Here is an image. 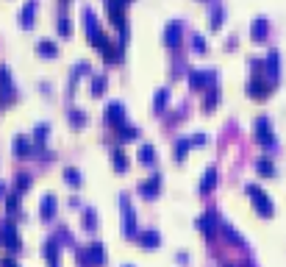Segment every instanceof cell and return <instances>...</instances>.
Here are the masks:
<instances>
[{
	"mask_svg": "<svg viewBox=\"0 0 286 267\" xmlns=\"http://www.w3.org/2000/svg\"><path fill=\"white\" fill-rule=\"evenodd\" d=\"M3 195H6V184L0 181V198H3Z\"/></svg>",
	"mask_w": 286,
	"mask_h": 267,
	"instance_id": "obj_44",
	"label": "cell"
},
{
	"mask_svg": "<svg viewBox=\"0 0 286 267\" xmlns=\"http://www.w3.org/2000/svg\"><path fill=\"white\" fill-rule=\"evenodd\" d=\"M247 195L250 198H253V206H256V212H259V215H264V217H270L272 212H275V206H272V198L270 195L264 192V189L259 187V184H247Z\"/></svg>",
	"mask_w": 286,
	"mask_h": 267,
	"instance_id": "obj_1",
	"label": "cell"
},
{
	"mask_svg": "<svg viewBox=\"0 0 286 267\" xmlns=\"http://www.w3.org/2000/svg\"><path fill=\"white\" fill-rule=\"evenodd\" d=\"M31 153H34V145H31V139L20 134V136L14 139V156H17V159H31Z\"/></svg>",
	"mask_w": 286,
	"mask_h": 267,
	"instance_id": "obj_15",
	"label": "cell"
},
{
	"mask_svg": "<svg viewBox=\"0 0 286 267\" xmlns=\"http://www.w3.org/2000/svg\"><path fill=\"white\" fill-rule=\"evenodd\" d=\"M125 267H134V264H125Z\"/></svg>",
	"mask_w": 286,
	"mask_h": 267,
	"instance_id": "obj_45",
	"label": "cell"
},
{
	"mask_svg": "<svg viewBox=\"0 0 286 267\" xmlns=\"http://www.w3.org/2000/svg\"><path fill=\"white\" fill-rule=\"evenodd\" d=\"M214 184H217V167H214V164H211V167H208L206 170V175H203V181H200V192H211V189H214Z\"/></svg>",
	"mask_w": 286,
	"mask_h": 267,
	"instance_id": "obj_22",
	"label": "cell"
},
{
	"mask_svg": "<svg viewBox=\"0 0 286 267\" xmlns=\"http://www.w3.org/2000/svg\"><path fill=\"white\" fill-rule=\"evenodd\" d=\"M37 53H42V56H56L58 45L53 39H42V42H37Z\"/></svg>",
	"mask_w": 286,
	"mask_h": 267,
	"instance_id": "obj_26",
	"label": "cell"
},
{
	"mask_svg": "<svg viewBox=\"0 0 286 267\" xmlns=\"http://www.w3.org/2000/svg\"><path fill=\"white\" fill-rule=\"evenodd\" d=\"M167 100H170V89H158L156 98H153V111H162L167 106Z\"/></svg>",
	"mask_w": 286,
	"mask_h": 267,
	"instance_id": "obj_32",
	"label": "cell"
},
{
	"mask_svg": "<svg viewBox=\"0 0 286 267\" xmlns=\"http://www.w3.org/2000/svg\"><path fill=\"white\" fill-rule=\"evenodd\" d=\"M58 242L56 240H47L45 242V248H42V253H45V259H47V267H58Z\"/></svg>",
	"mask_w": 286,
	"mask_h": 267,
	"instance_id": "obj_17",
	"label": "cell"
},
{
	"mask_svg": "<svg viewBox=\"0 0 286 267\" xmlns=\"http://www.w3.org/2000/svg\"><path fill=\"white\" fill-rule=\"evenodd\" d=\"M158 189H162V175H150L147 181L139 184V192L145 195V198H153V195H158Z\"/></svg>",
	"mask_w": 286,
	"mask_h": 267,
	"instance_id": "obj_16",
	"label": "cell"
},
{
	"mask_svg": "<svg viewBox=\"0 0 286 267\" xmlns=\"http://www.w3.org/2000/svg\"><path fill=\"white\" fill-rule=\"evenodd\" d=\"M70 123H73L75 128H81L83 123H86V114H83L81 109H70Z\"/></svg>",
	"mask_w": 286,
	"mask_h": 267,
	"instance_id": "obj_37",
	"label": "cell"
},
{
	"mask_svg": "<svg viewBox=\"0 0 286 267\" xmlns=\"http://www.w3.org/2000/svg\"><path fill=\"white\" fill-rule=\"evenodd\" d=\"M136 240L142 242V248H158V242H162V234H158L156 228H145L136 234Z\"/></svg>",
	"mask_w": 286,
	"mask_h": 267,
	"instance_id": "obj_14",
	"label": "cell"
},
{
	"mask_svg": "<svg viewBox=\"0 0 286 267\" xmlns=\"http://www.w3.org/2000/svg\"><path fill=\"white\" fill-rule=\"evenodd\" d=\"M111 164H114L117 173H125V170H128V156H125L122 147H114V151H111Z\"/></svg>",
	"mask_w": 286,
	"mask_h": 267,
	"instance_id": "obj_21",
	"label": "cell"
},
{
	"mask_svg": "<svg viewBox=\"0 0 286 267\" xmlns=\"http://www.w3.org/2000/svg\"><path fill=\"white\" fill-rule=\"evenodd\" d=\"M103 117H106V123H109V126H122V123H125V109H122L120 100H111V103L106 106Z\"/></svg>",
	"mask_w": 286,
	"mask_h": 267,
	"instance_id": "obj_7",
	"label": "cell"
},
{
	"mask_svg": "<svg viewBox=\"0 0 286 267\" xmlns=\"http://www.w3.org/2000/svg\"><path fill=\"white\" fill-rule=\"evenodd\" d=\"M0 267H20V264H17L14 259H3V262H0Z\"/></svg>",
	"mask_w": 286,
	"mask_h": 267,
	"instance_id": "obj_43",
	"label": "cell"
},
{
	"mask_svg": "<svg viewBox=\"0 0 286 267\" xmlns=\"http://www.w3.org/2000/svg\"><path fill=\"white\" fill-rule=\"evenodd\" d=\"M117 136L125 142V139H136L139 136V128L136 126H128V123H122V126H117Z\"/></svg>",
	"mask_w": 286,
	"mask_h": 267,
	"instance_id": "obj_27",
	"label": "cell"
},
{
	"mask_svg": "<svg viewBox=\"0 0 286 267\" xmlns=\"http://www.w3.org/2000/svg\"><path fill=\"white\" fill-rule=\"evenodd\" d=\"M256 170H259L261 175H275V162L267 159V156H261L259 162H256Z\"/></svg>",
	"mask_w": 286,
	"mask_h": 267,
	"instance_id": "obj_25",
	"label": "cell"
},
{
	"mask_svg": "<svg viewBox=\"0 0 286 267\" xmlns=\"http://www.w3.org/2000/svg\"><path fill=\"white\" fill-rule=\"evenodd\" d=\"M83 225H86L89 231L98 228V212H94L92 206H86V209H83Z\"/></svg>",
	"mask_w": 286,
	"mask_h": 267,
	"instance_id": "obj_31",
	"label": "cell"
},
{
	"mask_svg": "<svg viewBox=\"0 0 286 267\" xmlns=\"http://www.w3.org/2000/svg\"><path fill=\"white\" fill-rule=\"evenodd\" d=\"M37 6H39V0H28V3L22 6V14H20L22 28H31V25H34V14H37Z\"/></svg>",
	"mask_w": 286,
	"mask_h": 267,
	"instance_id": "obj_19",
	"label": "cell"
},
{
	"mask_svg": "<svg viewBox=\"0 0 286 267\" xmlns=\"http://www.w3.org/2000/svg\"><path fill=\"white\" fill-rule=\"evenodd\" d=\"M189 142H192V145H203V142H206V134H203V131H198L195 136H189Z\"/></svg>",
	"mask_w": 286,
	"mask_h": 267,
	"instance_id": "obj_42",
	"label": "cell"
},
{
	"mask_svg": "<svg viewBox=\"0 0 286 267\" xmlns=\"http://www.w3.org/2000/svg\"><path fill=\"white\" fill-rule=\"evenodd\" d=\"M139 162H142V164L156 162V147H153L150 142H142V147H139Z\"/></svg>",
	"mask_w": 286,
	"mask_h": 267,
	"instance_id": "obj_23",
	"label": "cell"
},
{
	"mask_svg": "<svg viewBox=\"0 0 286 267\" xmlns=\"http://www.w3.org/2000/svg\"><path fill=\"white\" fill-rule=\"evenodd\" d=\"M47 131H50V126H47V123H39V126L34 128V139L39 142V147L45 145V139H47Z\"/></svg>",
	"mask_w": 286,
	"mask_h": 267,
	"instance_id": "obj_34",
	"label": "cell"
},
{
	"mask_svg": "<svg viewBox=\"0 0 286 267\" xmlns=\"http://www.w3.org/2000/svg\"><path fill=\"white\" fill-rule=\"evenodd\" d=\"M270 89H272V81L261 78V75H256V78H250V84H247V92H250V98H267V95H270Z\"/></svg>",
	"mask_w": 286,
	"mask_h": 267,
	"instance_id": "obj_8",
	"label": "cell"
},
{
	"mask_svg": "<svg viewBox=\"0 0 286 267\" xmlns=\"http://www.w3.org/2000/svg\"><path fill=\"white\" fill-rule=\"evenodd\" d=\"M189 145H192V142H189V139H175V159H178V162H181V159L186 156Z\"/></svg>",
	"mask_w": 286,
	"mask_h": 267,
	"instance_id": "obj_36",
	"label": "cell"
},
{
	"mask_svg": "<svg viewBox=\"0 0 286 267\" xmlns=\"http://www.w3.org/2000/svg\"><path fill=\"white\" fill-rule=\"evenodd\" d=\"M0 245L9 248V251H14V253L22 248V236H20V231H17V225L11 220L0 223Z\"/></svg>",
	"mask_w": 286,
	"mask_h": 267,
	"instance_id": "obj_2",
	"label": "cell"
},
{
	"mask_svg": "<svg viewBox=\"0 0 286 267\" xmlns=\"http://www.w3.org/2000/svg\"><path fill=\"white\" fill-rule=\"evenodd\" d=\"M20 206H22V200H20V192H11V195H6V212H9V215H14V212H20Z\"/></svg>",
	"mask_w": 286,
	"mask_h": 267,
	"instance_id": "obj_30",
	"label": "cell"
},
{
	"mask_svg": "<svg viewBox=\"0 0 286 267\" xmlns=\"http://www.w3.org/2000/svg\"><path fill=\"white\" fill-rule=\"evenodd\" d=\"M223 17H225V11H223V6H214L211 9V22H208V25L214 28V31H217L219 25H223Z\"/></svg>",
	"mask_w": 286,
	"mask_h": 267,
	"instance_id": "obj_33",
	"label": "cell"
},
{
	"mask_svg": "<svg viewBox=\"0 0 286 267\" xmlns=\"http://www.w3.org/2000/svg\"><path fill=\"white\" fill-rule=\"evenodd\" d=\"M106 89V75H94L92 78V95H100Z\"/></svg>",
	"mask_w": 286,
	"mask_h": 267,
	"instance_id": "obj_38",
	"label": "cell"
},
{
	"mask_svg": "<svg viewBox=\"0 0 286 267\" xmlns=\"http://www.w3.org/2000/svg\"><path fill=\"white\" fill-rule=\"evenodd\" d=\"M122 234L125 236H136L139 234V228H136V215H134V206L128 203V198L122 195Z\"/></svg>",
	"mask_w": 286,
	"mask_h": 267,
	"instance_id": "obj_6",
	"label": "cell"
},
{
	"mask_svg": "<svg viewBox=\"0 0 286 267\" xmlns=\"http://www.w3.org/2000/svg\"><path fill=\"white\" fill-rule=\"evenodd\" d=\"M64 178H67L70 187H81V184H83L81 170H75V167H64Z\"/></svg>",
	"mask_w": 286,
	"mask_h": 267,
	"instance_id": "obj_29",
	"label": "cell"
},
{
	"mask_svg": "<svg viewBox=\"0 0 286 267\" xmlns=\"http://www.w3.org/2000/svg\"><path fill=\"white\" fill-rule=\"evenodd\" d=\"M100 50H103V58H106V62H122L125 42H122V39H117V42H106Z\"/></svg>",
	"mask_w": 286,
	"mask_h": 267,
	"instance_id": "obj_9",
	"label": "cell"
},
{
	"mask_svg": "<svg viewBox=\"0 0 286 267\" xmlns=\"http://www.w3.org/2000/svg\"><path fill=\"white\" fill-rule=\"evenodd\" d=\"M58 34H61V37H70V34H73V25H70L67 17H61V20H58Z\"/></svg>",
	"mask_w": 286,
	"mask_h": 267,
	"instance_id": "obj_40",
	"label": "cell"
},
{
	"mask_svg": "<svg viewBox=\"0 0 286 267\" xmlns=\"http://www.w3.org/2000/svg\"><path fill=\"white\" fill-rule=\"evenodd\" d=\"M25 189H31V175L28 173H17L14 175V192H25Z\"/></svg>",
	"mask_w": 286,
	"mask_h": 267,
	"instance_id": "obj_28",
	"label": "cell"
},
{
	"mask_svg": "<svg viewBox=\"0 0 286 267\" xmlns=\"http://www.w3.org/2000/svg\"><path fill=\"white\" fill-rule=\"evenodd\" d=\"M86 253H89V262H92V267L106 264V245H103V242H89Z\"/></svg>",
	"mask_w": 286,
	"mask_h": 267,
	"instance_id": "obj_10",
	"label": "cell"
},
{
	"mask_svg": "<svg viewBox=\"0 0 286 267\" xmlns=\"http://www.w3.org/2000/svg\"><path fill=\"white\" fill-rule=\"evenodd\" d=\"M83 17H86V37H89V42H92L94 47H103L109 39H106V34L100 31V22H98V17H94V11L89 9H83Z\"/></svg>",
	"mask_w": 286,
	"mask_h": 267,
	"instance_id": "obj_3",
	"label": "cell"
},
{
	"mask_svg": "<svg viewBox=\"0 0 286 267\" xmlns=\"http://www.w3.org/2000/svg\"><path fill=\"white\" fill-rule=\"evenodd\" d=\"M164 42L170 47L181 45V22H170V25L164 28Z\"/></svg>",
	"mask_w": 286,
	"mask_h": 267,
	"instance_id": "obj_18",
	"label": "cell"
},
{
	"mask_svg": "<svg viewBox=\"0 0 286 267\" xmlns=\"http://www.w3.org/2000/svg\"><path fill=\"white\" fill-rule=\"evenodd\" d=\"M192 47H195V50H200V53L206 50V39H203V34H192Z\"/></svg>",
	"mask_w": 286,
	"mask_h": 267,
	"instance_id": "obj_41",
	"label": "cell"
},
{
	"mask_svg": "<svg viewBox=\"0 0 286 267\" xmlns=\"http://www.w3.org/2000/svg\"><path fill=\"white\" fill-rule=\"evenodd\" d=\"M198 225H200V231H203L206 236H214V231H217V225H219V215L214 209L206 212V215L198 220Z\"/></svg>",
	"mask_w": 286,
	"mask_h": 267,
	"instance_id": "obj_12",
	"label": "cell"
},
{
	"mask_svg": "<svg viewBox=\"0 0 286 267\" xmlns=\"http://www.w3.org/2000/svg\"><path fill=\"white\" fill-rule=\"evenodd\" d=\"M253 134H256V139L261 142L264 147H272L275 145V136H272V126H270V117H256L253 120Z\"/></svg>",
	"mask_w": 286,
	"mask_h": 267,
	"instance_id": "obj_4",
	"label": "cell"
},
{
	"mask_svg": "<svg viewBox=\"0 0 286 267\" xmlns=\"http://www.w3.org/2000/svg\"><path fill=\"white\" fill-rule=\"evenodd\" d=\"M219 228H223V234L228 236V240L234 242V245H239V248H245V245H247V242H245V236H242V234H239V231H236L231 223H219Z\"/></svg>",
	"mask_w": 286,
	"mask_h": 267,
	"instance_id": "obj_20",
	"label": "cell"
},
{
	"mask_svg": "<svg viewBox=\"0 0 286 267\" xmlns=\"http://www.w3.org/2000/svg\"><path fill=\"white\" fill-rule=\"evenodd\" d=\"M56 209H58V200H56V195H45V198L39 200V217H42V220H53V215H56Z\"/></svg>",
	"mask_w": 286,
	"mask_h": 267,
	"instance_id": "obj_11",
	"label": "cell"
},
{
	"mask_svg": "<svg viewBox=\"0 0 286 267\" xmlns=\"http://www.w3.org/2000/svg\"><path fill=\"white\" fill-rule=\"evenodd\" d=\"M250 37H253L256 42L267 37V20H264V17H259V20H253V28H250Z\"/></svg>",
	"mask_w": 286,
	"mask_h": 267,
	"instance_id": "obj_24",
	"label": "cell"
},
{
	"mask_svg": "<svg viewBox=\"0 0 286 267\" xmlns=\"http://www.w3.org/2000/svg\"><path fill=\"white\" fill-rule=\"evenodd\" d=\"M264 67H267V73H270V81L275 84L278 73H281V56H278V50H275V47H272V50L267 53V62H264Z\"/></svg>",
	"mask_w": 286,
	"mask_h": 267,
	"instance_id": "obj_13",
	"label": "cell"
},
{
	"mask_svg": "<svg viewBox=\"0 0 286 267\" xmlns=\"http://www.w3.org/2000/svg\"><path fill=\"white\" fill-rule=\"evenodd\" d=\"M75 259H78V264H81V267H92V262H89V253H86V245L75 251Z\"/></svg>",
	"mask_w": 286,
	"mask_h": 267,
	"instance_id": "obj_39",
	"label": "cell"
},
{
	"mask_svg": "<svg viewBox=\"0 0 286 267\" xmlns=\"http://www.w3.org/2000/svg\"><path fill=\"white\" fill-rule=\"evenodd\" d=\"M217 81V70H189V84H192V89H208Z\"/></svg>",
	"mask_w": 286,
	"mask_h": 267,
	"instance_id": "obj_5",
	"label": "cell"
},
{
	"mask_svg": "<svg viewBox=\"0 0 286 267\" xmlns=\"http://www.w3.org/2000/svg\"><path fill=\"white\" fill-rule=\"evenodd\" d=\"M214 103H219V89H217V86H208V92H206V100H203V106H206V109H211Z\"/></svg>",
	"mask_w": 286,
	"mask_h": 267,
	"instance_id": "obj_35",
	"label": "cell"
}]
</instances>
